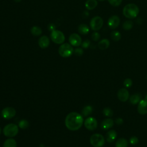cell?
<instances>
[{
	"label": "cell",
	"instance_id": "23",
	"mask_svg": "<svg viewBox=\"0 0 147 147\" xmlns=\"http://www.w3.org/2000/svg\"><path fill=\"white\" fill-rule=\"evenodd\" d=\"M129 101L132 105H136L140 101V96L138 94L132 95L129 98Z\"/></svg>",
	"mask_w": 147,
	"mask_h": 147
},
{
	"label": "cell",
	"instance_id": "6",
	"mask_svg": "<svg viewBox=\"0 0 147 147\" xmlns=\"http://www.w3.org/2000/svg\"><path fill=\"white\" fill-rule=\"evenodd\" d=\"M51 40L56 44H62L65 40V36L62 32L58 30L52 31L51 34Z\"/></svg>",
	"mask_w": 147,
	"mask_h": 147
},
{
	"label": "cell",
	"instance_id": "12",
	"mask_svg": "<svg viewBox=\"0 0 147 147\" xmlns=\"http://www.w3.org/2000/svg\"><path fill=\"white\" fill-rule=\"evenodd\" d=\"M120 23L119 18L117 16H112L108 20V25L111 29L117 28Z\"/></svg>",
	"mask_w": 147,
	"mask_h": 147
},
{
	"label": "cell",
	"instance_id": "27",
	"mask_svg": "<svg viewBox=\"0 0 147 147\" xmlns=\"http://www.w3.org/2000/svg\"><path fill=\"white\" fill-rule=\"evenodd\" d=\"M133 26V23L131 21H126L123 24L122 27H123V29L128 30L131 29L132 28Z\"/></svg>",
	"mask_w": 147,
	"mask_h": 147
},
{
	"label": "cell",
	"instance_id": "3",
	"mask_svg": "<svg viewBox=\"0 0 147 147\" xmlns=\"http://www.w3.org/2000/svg\"><path fill=\"white\" fill-rule=\"evenodd\" d=\"M19 129L17 125L14 123H9L6 125L3 129V133L6 137L11 138L16 136L18 133Z\"/></svg>",
	"mask_w": 147,
	"mask_h": 147
},
{
	"label": "cell",
	"instance_id": "16",
	"mask_svg": "<svg viewBox=\"0 0 147 147\" xmlns=\"http://www.w3.org/2000/svg\"><path fill=\"white\" fill-rule=\"evenodd\" d=\"M117 132L114 130H109L106 134V140L108 142H113L117 138Z\"/></svg>",
	"mask_w": 147,
	"mask_h": 147
},
{
	"label": "cell",
	"instance_id": "24",
	"mask_svg": "<svg viewBox=\"0 0 147 147\" xmlns=\"http://www.w3.org/2000/svg\"><path fill=\"white\" fill-rule=\"evenodd\" d=\"M92 110H92V106H89V105L86 106L82 110V115L83 116H88L91 114V113L92 112Z\"/></svg>",
	"mask_w": 147,
	"mask_h": 147
},
{
	"label": "cell",
	"instance_id": "33",
	"mask_svg": "<svg viewBox=\"0 0 147 147\" xmlns=\"http://www.w3.org/2000/svg\"><path fill=\"white\" fill-rule=\"evenodd\" d=\"M74 53L77 56H82L83 53V51L82 48H76L74 51Z\"/></svg>",
	"mask_w": 147,
	"mask_h": 147
},
{
	"label": "cell",
	"instance_id": "5",
	"mask_svg": "<svg viewBox=\"0 0 147 147\" xmlns=\"http://www.w3.org/2000/svg\"><path fill=\"white\" fill-rule=\"evenodd\" d=\"M74 49L71 44L64 43L61 44L59 48V53L63 57H68L72 55Z\"/></svg>",
	"mask_w": 147,
	"mask_h": 147
},
{
	"label": "cell",
	"instance_id": "25",
	"mask_svg": "<svg viewBox=\"0 0 147 147\" xmlns=\"http://www.w3.org/2000/svg\"><path fill=\"white\" fill-rule=\"evenodd\" d=\"M111 38L115 41H119L121 38V34L118 31H113L110 34Z\"/></svg>",
	"mask_w": 147,
	"mask_h": 147
},
{
	"label": "cell",
	"instance_id": "31",
	"mask_svg": "<svg viewBox=\"0 0 147 147\" xmlns=\"http://www.w3.org/2000/svg\"><path fill=\"white\" fill-rule=\"evenodd\" d=\"M91 38H92V40H94L95 41H96L100 38V34H99V33H98L96 32H95L92 33Z\"/></svg>",
	"mask_w": 147,
	"mask_h": 147
},
{
	"label": "cell",
	"instance_id": "8",
	"mask_svg": "<svg viewBox=\"0 0 147 147\" xmlns=\"http://www.w3.org/2000/svg\"><path fill=\"white\" fill-rule=\"evenodd\" d=\"M16 114V110L11 107H5L1 111L2 117L6 119H10L13 118Z\"/></svg>",
	"mask_w": 147,
	"mask_h": 147
},
{
	"label": "cell",
	"instance_id": "7",
	"mask_svg": "<svg viewBox=\"0 0 147 147\" xmlns=\"http://www.w3.org/2000/svg\"><path fill=\"white\" fill-rule=\"evenodd\" d=\"M103 21L100 17L96 16L92 18L90 21V27L93 30H98L103 26Z\"/></svg>",
	"mask_w": 147,
	"mask_h": 147
},
{
	"label": "cell",
	"instance_id": "2",
	"mask_svg": "<svg viewBox=\"0 0 147 147\" xmlns=\"http://www.w3.org/2000/svg\"><path fill=\"white\" fill-rule=\"evenodd\" d=\"M139 13L138 7L134 3H129L125 6L123 9V14L127 18H136Z\"/></svg>",
	"mask_w": 147,
	"mask_h": 147
},
{
	"label": "cell",
	"instance_id": "35",
	"mask_svg": "<svg viewBox=\"0 0 147 147\" xmlns=\"http://www.w3.org/2000/svg\"><path fill=\"white\" fill-rule=\"evenodd\" d=\"M123 122V119L121 118H118L115 119V123L116 124H117L118 125H120L121 124H122Z\"/></svg>",
	"mask_w": 147,
	"mask_h": 147
},
{
	"label": "cell",
	"instance_id": "32",
	"mask_svg": "<svg viewBox=\"0 0 147 147\" xmlns=\"http://www.w3.org/2000/svg\"><path fill=\"white\" fill-rule=\"evenodd\" d=\"M129 142L131 145H136L138 142V139L136 136H132L129 140Z\"/></svg>",
	"mask_w": 147,
	"mask_h": 147
},
{
	"label": "cell",
	"instance_id": "29",
	"mask_svg": "<svg viewBox=\"0 0 147 147\" xmlns=\"http://www.w3.org/2000/svg\"><path fill=\"white\" fill-rule=\"evenodd\" d=\"M110 5L113 6H118L121 5L122 0H107Z\"/></svg>",
	"mask_w": 147,
	"mask_h": 147
},
{
	"label": "cell",
	"instance_id": "40",
	"mask_svg": "<svg viewBox=\"0 0 147 147\" xmlns=\"http://www.w3.org/2000/svg\"><path fill=\"white\" fill-rule=\"evenodd\" d=\"M99 1H104V0H99Z\"/></svg>",
	"mask_w": 147,
	"mask_h": 147
},
{
	"label": "cell",
	"instance_id": "15",
	"mask_svg": "<svg viewBox=\"0 0 147 147\" xmlns=\"http://www.w3.org/2000/svg\"><path fill=\"white\" fill-rule=\"evenodd\" d=\"M38 45L41 48H46L49 45V40L47 36H41L38 40Z\"/></svg>",
	"mask_w": 147,
	"mask_h": 147
},
{
	"label": "cell",
	"instance_id": "37",
	"mask_svg": "<svg viewBox=\"0 0 147 147\" xmlns=\"http://www.w3.org/2000/svg\"><path fill=\"white\" fill-rule=\"evenodd\" d=\"M15 2H20L21 0H14Z\"/></svg>",
	"mask_w": 147,
	"mask_h": 147
},
{
	"label": "cell",
	"instance_id": "18",
	"mask_svg": "<svg viewBox=\"0 0 147 147\" xmlns=\"http://www.w3.org/2000/svg\"><path fill=\"white\" fill-rule=\"evenodd\" d=\"M3 147H17V142L14 139L10 138L5 141Z\"/></svg>",
	"mask_w": 147,
	"mask_h": 147
},
{
	"label": "cell",
	"instance_id": "14",
	"mask_svg": "<svg viewBox=\"0 0 147 147\" xmlns=\"http://www.w3.org/2000/svg\"><path fill=\"white\" fill-rule=\"evenodd\" d=\"M114 125V121L111 118L105 119L101 123L100 127L103 130H107L112 127Z\"/></svg>",
	"mask_w": 147,
	"mask_h": 147
},
{
	"label": "cell",
	"instance_id": "41",
	"mask_svg": "<svg viewBox=\"0 0 147 147\" xmlns=\"http://www.w3.org/2000/svg\"><path fill=\"white\" fill-rule=\"evenodd\" d=\"M47 147H49V146H47Z\"/></svg>",
	"mask_w": 147,
	"mask_h": 147
},
{
	"label": "cell",
	"instance_id": "28",
	"mask_svg": "<svg viewBox=\"0 0 147 147\" xmlns=\"http://www.w3.org/2000/svg\"><path fill=\"white\" fill-rule=\"evenodd\" d=\"M103 114L105 116L110 117L113 115V110L109 107H105L103 110Z\"/></svg>",
	"mask_w": 147,
	"mask_h": 147
},
{
	"label": "cell",
	"instance_id": "36",
	"mask_svg": "<svg viewBox=\"0 0 147 147\" xmlns=\"http://www.w3.org/2000/svg\"><path fill=\"white\" fill-rule=\"evenodd\" d=\"M49 28V30H52V31H53V30H55V26H54V25L53 24H50L49 25V26H48Z\"/></svg>",
	"mask_w": 147,
	"mask_h": 147
},
{
	"label": "cell",
	"instance_id": "39",
	"mask_svg": "<svg viewBox=\"0 0 147 147\" xmlns=\"http://www.w3.org/2000/svg\"><path fill=\"white\" fill-rule=\"evenodd\" d=\"M1 128L0 127V134H1Z\"/></svg>",
	"mask_w": 147,
	"mask_h": 147
},
{
	"label": "cell",
	"instance_id": "10",
	"mask_svg": "<svg viewBox=\"0 0 147 147\" xmlns=\"http://www.w3.org/2000/svg\"><path fill=\"white\" fill-rule=\"evenodd\" d=\"M69 42L71 45L78 47L82 44V38L79 34L73 33L71 34L69 37Z\"/></svg>",
	"mask_w": 147,
	"mask_h": 147
},
{
	"label": "cell",
	"instance_id": "19",
	"mask_svg": "<svg viewBox=\"0 0 147 147\" xmlns=\"http://www.w3.org/2000/svg\"><path fill=\"white\" fill-rule=\"evenodd\" d=\"M110 45V41L108 39H103L98 43V47L101 50H105L107 49Z\"/></svg>",
	"mask_w": 147,
	"mask_h": 147
},
{
	"label": "cell",
	"instance_id": "22",
	"mask_svg": "<svg viewBox=\"0 0 147 147\" xmlns=\"http://www.w3.org/2000/svg\"><path fill=\"white\" fill-rule=\"evenodd\" d=\"M30 32L33 36H38L42 33V30L40 27L37 26H34L31 28Z\"/></svg>",
	"mask_w": 147,
	"mask_h": 147
},
{
	"label": "cell",
	"instance_id": "26",
	"mask_svg": "<svg viewBox=\"0 0 147 147\" xmlns=\"http://www.w3.org/2000/svg\"><path fill=\"white\" fill-rule=\"evenodd\" d=\"M29 125V123L26 119H22L18 123V126L22 129H25L28 128Z\"/></svg>",
	"mask_w": 147,
	"mask_h": 147
},
{
	"label": "cell",
	"instance_id": "11",
	"mask_svg": "<svg viewBox=\"0 0 147 147\" xmlns=\"http://www.w3.org/2000/svg\"><path fill=\"white\" fill-rule=\"evenodd\" d=\"M117 96L121 102H126L129 99V92L127 89L122 88L118 91Z\"/></svg>",
	"mask_w": 147,
	"mask_h": 147
},
{
	"label": "cell",
	"instance_id": "38",
	"mask_svg": "<svg viewBox=\"0 0 147 147\" xmlns=\"http://www.w3.org/2000/svg\"><path fill=\"white\" fill-rule=\"evenodd\" d=\"M145 99L146 100H147V94L146 95V96H145Z\"/></svg>",
	"mask_w": 147,
	"mask_h": 147
},
{
	"label": "cell",
	"instance_id": "9",
	"mask_svg": "<svg viewBox=\"0 0 147 147\" xmlns=\"http://www.w3.org/2000/svg\"><path fill=\"white\" fill-rule=\"evenodd\" d=\"M84 125L87 129L89 130H94L97 127L98 123L95 118L90 117L86 119L84 122Z\"/></svg>",
	"mask_w": 147,
	"mask_h": 147
},
{
	"label": "cell",
	"instance_id": "34",
	"mask_svg": "<svg viewBox=\"0 0 147 147\" xmlns=\"http://www.w3.org/2000/svg\"><path fill=\"white\" fill-rule=\"evenodd\" d=\"M90 44V41L88 40H86L83 42V43L82 44V47L84 48H87L89 47Z\"/></svg>",
	"mask_w": 147,
	"mask_h": 147
},
{
	"label": "cell",
	"instance_id": "1",
	"mask_svg": "<svg viewBox=\"0 0 147 147\" xmlns=\"http://www.w3.org/2000/svg\"><path fill=\"white\" fill-rule=\"evenodd\" d=\"M83 122V116L76 112L69 113L65 119V126L71 131L79 130L82 127Z\"/></svg>",
	"mask_w": 147,
	"mask_h": 147
},
{
	"label": "cell",
	"instance_id": "30",
	"mask_svg": "<svg viewBox=\"0 0 147 147\" xmlns=\"http://www.w3.org/2000/svg\"><path fill=\"white\" fill-rule=\"evenodd\" d=\"M132 83H133L132 80H131V79H130V78H127V79H126L124 80V82H123V84H124L125 87H126V88H129V87H131V85H132Z\"/></svg>",
	"mask_w": 147,
	"mask_h": 147
},
{
	"label": "cell",
	"instance_id": "21",
	"mask_svg": "<svg viewBox=\"0 0 147 147\" xmlns=\"http://www.w3.org/2000/svg\"><path fill=\"white\" fill-rule=\"evenodd\" d=\"M128 142L124 138H119L115 142V147H127Z\"/></svg>",
	"mask_w": 147,
	"mask_h": 147
},
{
	"label": "cell",
	"instance_id": "13",
	"mask_svg": "<svg viewBox=\"0 0 147 147\" xmlns=\"http://www.w3.org/2000/svg\"><path fill=\"white\" fill-rule=\"evenodd\" d=\"M137 111L138 113L141 115L147 114V100H141L139 102L137 107Z\"/></svg>",
	"mask_w": 147,
	"mask_h": 147
},
{
	"label": "cell",
	"instance_id": "17",
	"mask_svg": "<svg viewBox=\"0 0 147 147\" xmlns=\"http://www.w3.org/2000/svg\"><path fill=\"white\" fill-rule=\"evenodd\" d=\"M98 5L96 0H87L85 3V6L88 10H92L95 9Z\"/></svg>",
	"mask_w": 147,
	"mask_h": 147
},
{
	"label": "cell",
	"instance_id": "4",
	"mask_svg": "<svg viewBox=\"0 0 147 147\" xmlns=\"http://www.w3.org/2000/svg\"><path fill=\"white\" fill-rule=\"evenodd\" d=\"M90 141L94 147H102L105 144V139L102 134L95 133L90 137Z\"/></svg>",
	"mask_w": 147,
	"mask_h": 147
},
{
	"label": "cell",
	"instance_id": "20",
	"mask_svg": "<svg viewBox=\"0 0 147 147\" xmlns=\"http://www.w3.org/2000/svg\"><path fill=\"white\" fill-rule=\"evenodd\" d=\"M78 32L82 34H86L89 32V28L88 26L84 24H80L78 26Z\"/></svg>",
	"mask_w": 147,
	"mask_h": 147
}]
</instances>
